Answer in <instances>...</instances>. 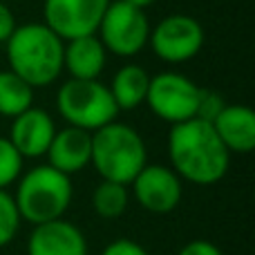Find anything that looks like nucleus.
I'll use <instances>...</instances> for the list:
<instances>
[{
  "instance_id": "1",
  "label": "nucleus",
  "mask_w": 255,
  "mask_h": 255,
  "mask_svg": "<svg viewBox=\"0 0 255 255\" xmlns=\"http://www.w3.org/2000/svg\"><path fill=\"white\" fill-rule=\"evenodd\" d=\"M168 157L181 181L213 186L224 179L231 166V152L224 148L211 124L188 119L175 124L168 134Z\"/></svg>"
},
{
  "instance_id": "2",
  "label": "nucleus",
  "mask_w": 255,
  "mask_h": 255,
  "mask_svg": "<svg viewBox=\"0 0 255 255\" xmlns=\"http://www.w3.org/2000/svg\"><path fill=\"white\" fill-rule=\"evenodd\" d=\"M9 70L31 88L52 85L63 72V43L45 22H27L13 29L7 43Z\"/></svg>"
},
{
  "instance_id": "3",
  "label": "nucleus",
  "mask_w": 255,
  "mask_h": 255,
  "mask_svg": "<svg viewBox=\"0 0 255 255\" xmlns=\"http://www.w3.org/2000/svg\"><path fill=\"white\" fill-rule=\"evenodd\" d=\"M18 215L31 226L61 220L72 204V179L49 163L22 172L13 193Z\"/></svg>"
},
{
  "instance_id": "4",
  "label": "nucleus",
  "mask_w": 255,
  "mask_h": 255,
  "mask_svg": "<svg viewBox=\"0 0 255 255\" xmlns=\"http://www.w3.org/2000/svg\"><path fill=\"white\" fill-rule=\"evenodd\" d=\"M101 179L130 186L148 163V150L134 128L112 121L92 132V159Z\"/></svg>"
},
{
  "instance_id": "5",
  "label": "nucleus",
  "mask_w": 255,
  "mask_h": 255,
  "mask_svg": "<svg viewBox=\"0 0 255 255\" xmlns=\"http://www.w3.org/2000/svg\"><path fill=\"white\" fill-rule=\"evenodd\" d=\"M56 108L58 115L67 121V126L81 128L88 132H97L99 128L112 124L119 115V108L112 101L108 85L101 83L99 79L65 81L58 88Z\"/></svg>"
},
{
  "instance_id": "6",
  "label": "nucleus",
  "mask_w": 255,
  "mask_h": 255,
  "mask_svg": "<svg viewBox=\"0 0 255 255\" xmlns=\"http://www.w3.org/2000/svg\"><path fill=\"white\" fill-rule=\"evenodd\" d=\"M150 20L143 9H136L124 0H112L99 22V40L106 52L117 56H136L143 52L150 38Z\"/></svg>"
},
{
  "instance_id": "7",
  "label": "nucleus",
  "mask_w": 255,
  "mask_h": 255,
  "mask_svg": "<svg viewBox=\"0 0 255 255\" xmlns=\"http://www.w3.org/2000/svg\"><path fill=\"white\" fill-rule=\"evenodd\" d=\"M199 94H202V88L188 76L177 74V72H161L157 76H150L145 103L154 117L175 126L195 119Z\"/></svg>"
},
{
  "instance_id": "8",
  "label": "nucleus",
  "mask_w": 255,
  "mask_h": 255,
  "mask_svg": "<svg viewBox=\"0 0 255 255\" xmlns=\"http://www.w3.org/2000/svg\"><path fill=\"white\" fill-rule=\"evenodd\" d=\"M154 56L163 63L179 65L195 58L204 47V27L197 18L186 13H170L154 29H150L148 38Z\"/></svg>"
},
{
  "instance_id": "9",
  "label": "nucleus",
  "mask_w": 255,
  "mask_h": 255,
  "mask_svg": "<svg viewBox=\"0 0 255 255\" xmlns=\"http://www.w3.org/2000/svg\"><path fill=\"white\" fill-rule=\"evenodd\" d=\"M112 0H45V25L65 43L97 34L99 22Z\"/></svg>"
},
{
  "instance_id": "10",
  "label": "nucleus",
  "mask_w": 255,
  "mask_h": 255,
  "mask_svg": "<svg viewBox=\"0 0 255 255\" xmlns=\"http://www.w3.org/2000/svg\"><path fill=\"white\" fill-rule=\"evenodd\" d=\"M130 186L136 204L154 215L172 213L184 197V184L177 172L161 163H145Z\"/></svg>"
},
{
  "instance_id": "11",
  "label": "nucleus",
  "mask_w": 255,
  "mask_h": 255,
  "mask_svg": "<svg viewBox=\"0 0 255 255\" xmlns=\"http://www.w3.org/2000/svg\"><path fill=\"white\" fill-rule=\"evenodd\" d=\"M54 134H56V124L49 112L31 106L22 115L13 117L9 141L22 159H38L47 154Z\"/></svg>"
},
{
  "instance_id": "12",
  "label": "nucleus",
  "mask_w": 255,
  "mask_h": 255,
  "mask_svg": "<svg viewBox=\"0 0 255 255\" xmlns=\"http://www.w3.org/2000/svg\"><path fill=\"white\" fill-rule=\"evenodd\" d=\"M27 255H88V240L79 226L61 217L34 226Z\"/></svg>"
},
{
  "instance_id": "13",
  "label": "nucleus",
  "mask_w": 255,
  "mask_h": 255,
  "mask_svg": "<svg viewBox=\"0 0 255 255\" xmlns=\"http://www.w3.org/2000/svg\"><path fill=\"white\" fill-rule=\"evenodd\" d=\"M92 159V132L81 128H63L56 130L47 148V163L58 172L72 177L90 166Z\"/></svg>"
},
{
  "instance_id": "14",
  "label": "nucleus",
  "mask_w": 255,
  "mask_h": 255,
  "mask_svg": "<svg viewBox=\"0 0 255 255\" xmlns=\"http://www.w3.org/2000/svg\"><path fill=\"white\" fill-rule=\"evenodd\" d=\"M211 126L229 152L247 154L255 148V115L249 106L226 103Z\"/></svg>"
},
{
  "instance_id": "15",
  "label": "nucleus",
  "mask_w": 255,
  "mask_h": 255,
  "mask_svg": "<svg viewBox=\"0 0 255 255\" xmlns=\"http://www.w3.org/2000/svg\"><path fill=\"white\" fill-rule=\"evenodd\" d=\"M108 52L94 34L65 40L63 47V70L70 72V79L94 81L106 70Z\"/></svg>"
},
{
  "instance_id": "16",
  "label": "nucleus",
  "mask_w": 255,
  "mask_h": 255,
  "mask_svg": "<svg viewBox=\"0 0 255 255\" xmlns=\"http://www.w3.org/2000/svg\"><path fill=\"white\" fill-rule=\"evenodd\" d=\"M148 85H150L148 72L141 65H136V63H128L112 76V83L108 85V90L112 94L115 106L121 112V110H136L139 106H143Z\"/></svg>"
},
{
  "instance_id": "17",
  "label": "nucleus",
  "mask_w": 255,
  "mask_h": 255,
  "mask_svg": "<svg viewBox=\"0 0 255 255\" xmlns=\"http://www.w3.org/2000/svg\"><path fill=\"white\" fill-rule=\"evenodd\" d=\"M34 106V88L11 70L0 72V117H18Z\"/></svg>"
},
{
  "instance_id": "18",
  "label": "nucleus",
  "mask_w": 255,
  "mask_h": 255,
  "mask_svg": "<svg viewBox=\"0 0 255 255\" xmlns=\"http://www.w3.org/2000/svg\"><path fill=\"white\" fill-rule=\"evenodd\" d=\"M128 202H130L128 186L117 184V181L101 179V184L92 193V208L103 220H117V217H121L128 208Z\"/></svg>"
},
{
  "instance_id": "19",
  "label": "nucleus",
  "mask_w": 255,
  "mask_h": 255,
  "mask_svg": "<svg viewBox=\"0 0 255 255\" xmlns=\"http://www.w3.org/2000/svg\"><path fill=\"white\" fill-rule=\"evenodd\" d=\"M20 215H18L13 195H9L7 190H0V249L13 242V238L18 235L20 229Z\"/></svg>"
},
{
  "instance_id": "20",
  "label": "nucleus",
  "mask_w": 255,
  "mask_h": 255,
  "mask_svg": "<svg viewBox=\"0 0 255 255\" xmlns=\"http://www.w3.org/2000/svg\"><path fill=\"white\" fill-rule=\"evenodd\" d=\"M22 175V157L11 145V141L0 136V190H7V186L16 184Z\"/></svg>"
},
{
  "instance_id": "21",
  "label": "nucleus",
  "mask_w": 255,
  "mask_h": 255,
  "mask_svg": "<svg viewBox=\"0 0 255 255\" xmlns=\"http://www.w3.org/2000/svg\"><path fill=\"white\" fill-rule=\"evenodd\" d=\"M224 106H226V103H224V99H222L220 94L213 92V90L202 88L199 103H197V115H195V119H202V121H206V124H213V121H215V117L220 115Z\"/></svg>"
},
{
  "instance_id": "22",
  "label": "nucleus",
  "mask_w": 255,
  "mask_h": 255,
  "mask_svg": "<svg viewBox=\"0 0 255 255\" xmlns=\"http://www.w3.org/2000/svg\"><path fill=\"white\" fill-rule=\"evenodd\" d=\"M101 255H150V253L145 251L139 242H134V240L119 238V240L108 244V247L101 251Z\"/></svg>"
},
{
  "instance_id": "23",
  "label": "nucleus",
  "mask_w": 255,
  "mask_h": 255,
  "mask_svg": "<svg viewBox=\"0 0 255 255\" xmlns=\"http://www.w3.org/2000/svg\"><path fill=\"white\" fill-rule=\"evenodd\" d=\"M177 255H224V253L220 251V247H215L208 240H193V242L184 244Z\"/></svg>"
},
{
  "instance_id": "24",
  "label": "nucleus",
  "mask_w": 255,
  "mask_h": 255,
  "mask_svg": "<svg viewBox=\"0 0 255 255\" xmlns=\"http://www.w3.org/2000/svg\"><path fill=\"white\" fill-rule=\"evenodd\" d=\"M16 18H13L11 9L7 7V4L0 0V43H7L9 36L13 34V29H16Z\"/></svg>"
},
{
  "instance_id": "25",
  "label": "nucleus",
  "mask_w": 255,
  "mask_h": 255,
  "mask_svg": "<svg viewBox=\"0 0 255 255\" xmlns=\"http://www.w3.org/2000/svg\"><path fill=\"white\" fill-rule=\"evenodd\" d=\"M124 2L132 4V7H136V9H145V7H150V4H154L157 0H124Z\"/></svg>"
}]
</instances>
